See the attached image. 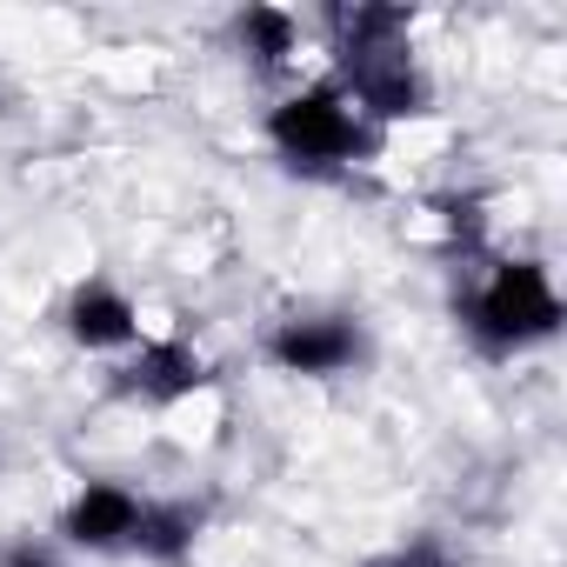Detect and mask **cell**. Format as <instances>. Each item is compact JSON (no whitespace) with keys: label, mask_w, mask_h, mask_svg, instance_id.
Here are the masks:
<instances>
[{"label":"cell","mask_w":567,"mask_h":567,"mask_svg":"<svg viewBox=\"0 0 567 567\" xmlns=\"http://www.w3.org/2000/svg\"><path fill=\"white\" fill-rule=\"evenodd\" d=\"M207 520H214V507L200 494H147L127 554H141L147 567H187L200 534H207Z\"/></svg>","instance_id":"8"},{"label":"cell","mask_w":567,"mask_h":567,"mask_svg":"<svg viewBox=\"0 0 567 567\" xmlns=\"http://www.w3.org/2000/svg\"><path fill=\"white\" fill-rule=\"evenodd\" d=\"M454 321L461 334L474 341V354L487 361H514V354H534L547 341H560L567 328V301L554 288V267L540 254H494L474 288L454 301Z\"/></svg>","instance_id":"1"},{"label":"cell","mask_w":567,"mask_h":567,"mask_svg":"<svg viewBox=\"0 0 567 567\" xmlns=\"http://www.w3.org/2000/svg\"><path fill=\"white\" fill-rule=\"evenodd\" d=\"M434 220H441V247H447L454 260H487V234H494L487 194L447 187V194H434Z\"/></svg>","instance_id":"11"},{"label":"cell","mask_w":567,"mask_h":567,"mask_svg":"<svg viewBox=\"0 0 567 567\" xmlns=\"http://www.w3.org/2000/svg\"><path fill=\"white\" fill-rule=\"evenodd\" d=\"M141 501H147L141 487L94 474V481H81V487L68 494V507L54 514V534H61V547H74V554H127L134 520H141Z\"/></svg>","instance_id":"7"},{"label":"cell","mask_w":567,"mask_h":567,"mask_svg":"<svg viewBox=\"0 0 567 567\" xmlns=\"http://www.w3.org/2000/svg\"><path fill=\"white\" fill-rule=\"evenodd\" d=\"M214 381H220V368H214V354L200 341H187V334H141V348H127L107 368V401L141 408V414H174L194 394H207Z\"/></svg>","instance_id":"4"},{"label":"cell","mask_w":567,"mask_h":567,"mask_svg":"<svg viewBox=\"0 0 567 567\" xmlns=\"http://www.w3.org/2000/svg\"><path fill=\"white\" fill-rule=\"evenodd\" d=\"M374 567H454V540H447L441 527H421V534L394 540Z\"/></svg>","instance_id":"12"},{"label":"cell","mask_w":567,"mask_h":567,"mask_svg":"<svg viewBox=\"0 0 567 567\" xmlns=\"http://www.w3.org/2000/svg\"><path fill=\"white\" fill-rule=\"evenodd\" d=\"M321 21H328V34H334V54L388 48V41H408V34H414V14H408V8H388V0H354V8H328Z\"/></svg>","instance_id":"10"},{"label":"cell","mask_w":567,"mask_h":567,"mask_svg":"<svg viewBox=\"0 0 567 567\" xmlns=\"http://www.w3.org/2000/svg\"><path fill=\"white\" fill-rule=\"evenodd\" d=\"M334 81L341 94L354 101V114L368 127H401V121H421L434 114V81L421 68V54L408 41H388V48H354V54H334Z\"/></svg>","instance_id":"5"},{"label":"cell","mask_w":567,"mask_h":567,"mask_svg":"<svg viewBox=\"0 0 567 567\" xmlns=\"http://www.w3.org/2000/svg\"><path fill=\"white\" fill-rule=\"evenodd\" d=\"M61 334L81 354H114L121 361L127 348H141V301L114 274H81L61 301Z\"/></svg>","instance_id":"6"},{"label":"cell","mask_w":567,"mask_h":567,"mask_svg":"<svg viewBox=\"0 0 567 567\" xmlns=\"http://www.w3.org/2000/svg\"><path fill=\"white\" fill-rule=\"evenodd\" d=\"M0 474H8V454H0Z\"/></svg>","instance_id":"14"},{"label":"cell","mask_w":567,"mask_h":567,"mask_svg":"<svg viewBox=\"0 0 567 567\" xmlns=\"http://www.w3.org/2000/svg\"><path fill=\"white\" fill-rule=\"evenodd\" d=\"M234 54L254 81H288L295 61H301V14L274 8V0H254V8L234 14Z\"/></svg>","instance_id":"9"},{"label":"cell","mask_w":567,"mask_h":567,"mask_svg":"<svg viewBox=\"0 0 567 567\" xmlns=\"http://www.w3.org/2000/svg\"><path fill=\"white\" fill-rule=\"evenodd\" d=\"M260 141L274 147L280 167L301 174V181H348L354 167L381 161V141L388 134L354 114V101L341 94L334 74H321V81L288 87V94L260 114Z\"/></svg>","instance_id":"2"},{"label":"cell","mask_w":567,"mask_h":567,"mask_svg":"<svg viewBox=\"0 0 567 567\" xmlns=\"http://www.w3.org/2000/svg\"><path fill=\"white\" fill-rule=\"evenodd\" d=\"M0 567H68L54 540H14L8 554H0Z\"/></svg>","instance_id":"13"},{"label":"cell","mask_w":567,"mask_h":567,"mask_svg":"<svg viewBox=\"0 0 567 567\" xmlns=\"http://www.w3.org/2000/svg\"><path fill=\"white\" fill-rule=\"evenodd\" d=\"M260 361L288 381H348L374 361V334L348 308H295L260 334Z\"/></svg>","instance_id":"3"}]
</instances>
